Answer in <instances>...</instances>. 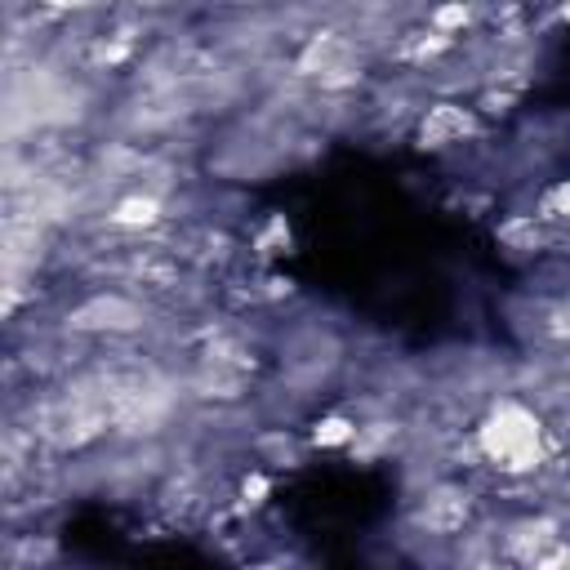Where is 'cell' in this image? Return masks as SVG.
Masks as SVG:
<instances>
[{"mask_svg": "<svg viewBox=\"0 0 570 570\" xmlns=\"http://www.w3.org/2000/svg\"><path fill=\"white\" fill-rule=\"evenodd\" d=\"M476 450L499 468V472H534L543 459V423L530 405L503 396L485 410V419L476 423Z\"/></svg>", "mask_w": 570, "mask_h": 570, "instance_id": "obj_1", "label": "cell"}, {"mask_svg": "<svg viewBox=\"0 0 570 570\" xmlns=\"http://www.w3.org/2000/svg\"><path fill=\"white\" fill-rule=\"evenodd\" d=\"M472 134H476V116L463 102H432L423 111V120H419V147H428V151L454 147V142H463Z\"/></svg>", "mask_w": 570, "mask_h": 570, "instance_id": "obj_2", "label": "cell"}, {"mask_svg": "<svg viewBox=\"0 0 570 570\" xmlns=\"http://www.w3.org/2000/svg\"><path fill=\"white\" fill-rule=\"evenodd\" d=\"M67 321H71V330H134L142 321V312L120 294H98V298L80 303Z\"/></svg>", "mask_w": 570, "mask_h": 570, "instance_id": "obj_3", "label": "cell"}, {"mask_svg": "<svg viewBox=\"0 0 570 570\" xmlns=\"http://www.w3.org/2000/svg\"><path fill=\"white\" fill-rule=\"evenodd\" d=\"M160 200L156 196H142V191H134V196H120L116 205H111V214H107V223L111 227H125V232H142V227H156L160 223Z\"/></svg>", "mask_w": 570, "mask_h": 570, "instance_id": "obj_4", "label": "cell"}, {"mask_svg": "<svg viewBox=\"0 0 570 570\" xmlns=\"http://www.w3.org/2000/svg\"><path fill=\"white\" fill-rule=\"evenodd\" d=\"M356 432L361 428L347 414H321L312 423V432H307V445H316V450H347V445H356Z\"/></svg>", "mask_w": 570, "mask_h": 570, "instance_id": "obj_5", "label": "cell"}, {"mask_svg": "<svg viewBox=\"0 0 570 570\" xmlns=\"http://www.w3.org/2000/svg\"><path fill=\"white\" fill-rule=\"evenodd\" d=\"M499 240L508 245V249H543L548 245V227H543V218H534V214H517V218H508L503 227H499Z\"/></svg>", "mask_w": 570, "mask_h": 570, "instance_id": "obj_6", "label": "cell"}, {"mask_svg": "<svg viewBox=\"0 0 570 570\" xmlns=\"http://www.w3.org/2000/svg\"><path fill=\"white\" fill-rule=\"evenodd\" d=\"M539 218H557V223H570V178L552 183L548 196H543V214Z\"/></svg>", "mask_w": 570, "mask_h": 570, "instance_id": "obj_7", "label": "cell"}, {"mask_svg": "<svg viewBox=\"0 0 570 570\" xmlns=\"http://www.w3.org/2000/svg\"><path fill=\"white\" fill-rule=\"evenodd\" d=\"M472 22V9L468 4H441V9H432V27L445 36V31H459V27H468Z\"/></svg>", "mask_w": 570, "mask_h": 570, "instance_id": "obj_8", "label": "cell"}, {"mask_svg": "<svg viewBox=\"0 0 570 570\" xmlns=\"http://www.w3.org/2000/svg\"><path fill=\"white\" fill-rule=\"evenodd\" d=\"M267 490H272V481H267L263 472L245 476V481H240V508H258V503L267 499Z\"/></svg>", "mask_w": 570, "mask_h": 570, "instance_id": "obj_9", "label": "cell"}]
</instances>
